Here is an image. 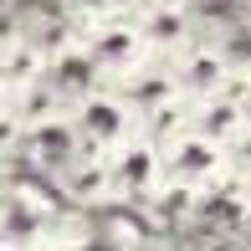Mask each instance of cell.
Returning a JSON list of instances; mask_svg holds the SVG:
<instances>
[{
    "instance_id": "obj_1",
    "label": "cell",
    "mask_w": 251,
    "mask_h": 251,
    "mask_svg": "<svg viewBox=\"0 0 251 251\" xmlns=\"http://www.w3.org/2000/svg\"><path fill=\"white\" fill-rule=\"evenodd\" d=\"M159 169H164V185L190 190L200 200L221 195L231 185V159H226V149L215 139H205V133H195V128H185L169 144H159Z\"/></svg>"
},
{
    "instance_id": "obj_2",
    "label": "cell",
    "mask_w": 251,
    "mask_h": 251,
    "mask_svg": "<svg viewBox=\"0 0 251 251\" xmlns=\"http://www.w3.org/2000/svg\"><path fill=\"white\" fill-rule=\"evenodd\" d=\"M77 47H82L87 62L102 72V82H123V77L139 72L144 62H154V51H149V41H144V31H139L133 16H108V21H98V26L77 31Z\"/></svg>"
},
{
    "instance_id": "obj_3",
    "label": "cell",
    "mask_w": 251,
    "mask_h": 251,
    "mask_svg": "<svg viewBox=\"0 0 251 251\" xmlns=\"http://www.w3.org/2000/svg\"><path fill=\"white\" fill-rule=\"evenodd\" d=\"M67 118H72L82 149H93V154H113L118 144H128L133 133H139V113L128 108V98L113 82L98 87V93H87V98H77L72 108H67Z\"/></svg>"
},
{
    "instance_id": "obj_4",
    "label": "cell",
    "mask_w": 251,
    "mask_h": 251,
    "mask_svg": "<svg viewBox=\"0 0 251 251\" xmlns=\"http://www.w3.org/2000/svg\"><path fill=\"white\" fill-rule=\"evenodd\" d=\"M113 169V205H149L159 190H164V169H159V144L133 133L128 144L108 154Z\"/></svg>"
},
{
    "instance_id": "obj_5",
    "label": "cell",
    "mask_w": 251,
    "mask_h": 251,
    "mask_svg": "<svg viewBox=\"0 0 251 251\" xmlns=\"http://www.w3.org/2000/svg\"><path fill=\"white\" fill-rule=\"evenodd\" d=\"M169 67H175L179 93H185L190 102H205V98H215V93H226V87L241 82L236 67H231V56H226V47H221V36H200L195 47L169 56Z\"/></svg>"
},
{
    "instance_id": "obj_6",
    "label": "cell",
    "mask_w": 251,
    "mask_h": 251,
    "mask_svg": "<svg viewBox=\"0 0 251 251\" xmlns=\"http://www.w3.org/2000/svg\"><path fill=\"white\" fill-rule=\"evenodd\" d=\"M10 154H21V159H26V164L51 185V179L62 175L77 154H82V139H77L72 118L62 113V118H47V123H36V128H21V139L10 144Z\"/></svg>"
},
{
    "instance_id": "obj_7",
    "label": "cell",
    "mask_w": 251,
    "mask_h": 251,
    "mask_svg": "<svg viewBox=\"0 0 251 251\" xmlns=\"http://www.w3.org/2000/svg\"><path fill=\"white\" fill-rule=\"evenodd\" d=\"M56 200L72 205V210H98V205H113V169H108V154H93L82 149L62 175L51 179Z\"/></svg>"
},
{
    "instance_id": "obj_8",
    "label": "cell",
    "mask_w": 251,
    "mask_h": 251,
    "mask_svg": "<svg viewBox=\"0 0 251 251\" xmlns=\"http://www.w3.org/2000/svg\"><path fill=\"white\" fill-rule=\"evenodd\" d=\"M133 21H139L149 51L164 56V62L200 41V26H195V10H190V5H149V10H139Z\"/></svg>"
},
{
    "instance_id": "obj_9",
    "label": "cell",
    "mask_w": 251,
    "mask_h": 251,
    "mask_svg": "<svg viewBox=\"0 0 251 251\" xmlns=\"http://www.w3.org/2000/svg\"><path fill=\"white\" fill-rule=\"evenodd\" d=\"M123 98H128V108L139 113V123L149 118V113H159L164 102H175V98H185L179 93V77H175V67L164 62V56H154V62H144L139 72H128L123 82H113Z\"/></svg>"
},
{
    "instance_id": "obj_10",
    "label": "cell",
    "mask_w": 251,
    "mask_h": 251,
    "mask_svg": "<svg viewBox=\"0 0 251 251\" xmlns=\"http://www.w3.org/2000/svg\"><path fill=\"white\" fill-rule=\"evenodd\" d=\"M47 47H41L31 31H21V36H10V41H0V82L10 87V98L16 93H26V87H36L41 77H47Z\"/></svg>"
},
{
    "instance_id": "obj_11",
    "label": "cell",
    "mask_w": 251,
    "mask_h": 251,
    "mask_svg": "<svg viewBox=\"0 0 251 251\" xmlns=\"http://www.w3.org/2000/svg\"><path fill=\"white\" fill-rule=\"evenodd\" d=\"M190 128L205 133V139H215V144L226 149V144H231L236 133L246 128L241 82H236V87H226V93H215V98H205V102H195V113H190Z\"/></svg>"
},
{
    "instance_id": "obj_12",
    "label": "cell",
    "mask_w": 251,
    "mask_h": 251,
    "mask_svg": "<svg viewBox=\"0 0 251 251\" xmlns=\"http://www.w3.org/2000/svg\"><path fill=\"white\" fill-rule=\"evenodd\" d=\"M47 87L67 102V108H72L77 98L98 93V87H108V82H102V72L87 62V51H82V47H67V51H56L51 62H47Z\"/></svg>"
},
{
    "instance_id": "obj_13",
    "label": "cell",
    "mask_w": 251,
    "mask_h": 251,
    "mask_svg": "<svg viewBox=\"0 0 251 251\" xmlns=\"http://www.w3.org/2000/svg\"><path fill=\"white\" fill-rule=\"evenodd\" d=\"M56 5H62V16L72 21L77 31L98 26V21H108V16H123V10H118V0H56Z\"/></svg>"
},
{
    "instance_id": "obj_14",
    "label": "cell",
    "mask_w": 251,
    "mask_h": 251,
    "mask_svg": "<svg viewBox=\"0 0 251 251\" xmlns=\"http://www.w3.org/2000/svg\"><path fill=\"white\" fill-rule=\"evenodd\" d=\"M236 190H241V215L251 221V175H246V179H236Z\"/></svg>"
},
{
    "instance_id": "obj_15",
    "label": "cell",
    "mask_w": 251,
    "mask_h": 251,
    "mask_svg": "<svg viewBox=\"0 0 251 251\" xmlns=\"http://www.w3.org/2000/svg\"><path fill=\"white\" fill-rule=\"evenodd\" d=\"M241 102H246V123H251V77H241Z\"/></svg>"
},
{
    "instance_id": "obj_16",
    "label": "cell",
    "mask_w": 251,
    "mask_h": 251,
    "mask_svg": "<svg viewBox=\"0 0 251 251\" xmlns=\"http://www.w3.org/2000/svg\"><path fill=\"white\" fill-rule=\"evenodd\" d=\"M149 5H190V0H139V10H149Z\"/></svg>"
},
{
    "instance_id": "obj_17",
    "label": "cell",
    "mask_w": 251,
    "mask_h": 251,
    "mask_svg": "<svg viewBox=\"0 0 251 251\" xmlns=\"http://www.w3.org/2000/svg\"><path fill=\"white\" fill-rule=\"evenodd\" d=\"M5 108H10V87L0 82V113H5Z\"/></svg>"
},
{
    "instance_id": "obj_18",
    "label": "cell",
    "mask_w": 251,
    "mask_h": 251,
    "mask_svg": "<svg viewBox=\"0 0 251 251\" xmlns=\"http://www.w3.org/2000/svg\"><path fill=\"white\" fill-rule=\"evenodd\" d=\"M0 251H10V246H5V241H0Z\"/></svg>"
},
{
    "instance_id": "obj_19",
    "label": "cell",
    "mask_w": 251,
    "mask_h": 251,
    "mask_svg": "<svg viewBox=\"0 0 251 251\" xmlns=\"http://www.w3.org/2000/svg\"><path fill=\"white\" fill-rule=\"evenodd\" d=\"M41 251H51V246H41Z\"/></svg>"
}]
</instances>
